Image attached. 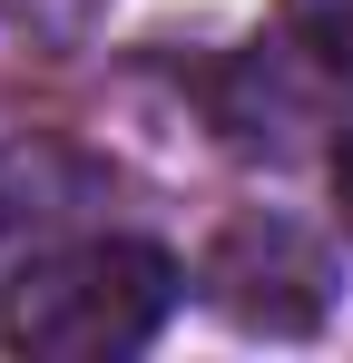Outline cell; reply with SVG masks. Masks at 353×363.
Instances as JSON below:
<instances>
[{"label":"cell","instance_id":"obj_1","mask_svg":"<svg viewBox=\"0 0 353 363\" xmlns=\"http://www.w3.org/2000/svg\"><path fill=\"white\" fill-rule=\"evenodd\" d=\"M176 304V265L138 236H89L59 245V255H30L10 275V304H0V334L30 363H118L138 354Z\"/></svg>","mask_w":353,"mask_h":363},{"label":"cell","instance_id":"obj_2","mask_svg":"<svg viewBox=\"0 0 353 363\" xmlns=\"http://www.w3.org/2000/svg\"><path fill=\"white\" fill-rule=\"evenodd\" d=\"M285 30L324 69H353V0H285Z\"/></svg>","mask_w":353,"mask_h":363},{"label":"cell","instance_id":"obj_3","mask_svg":"<svg viewBox=\"0 0 353 363\" xmlns=\"http://www.w3.org/2000/svg\"><path fill=\"white\" fill-rule=\"evenodd\" d=\"M334 186H344V206H353V128H344V147H334Z\"/></svg>","mask_w":353,"mask_h":363}]
</instances>
